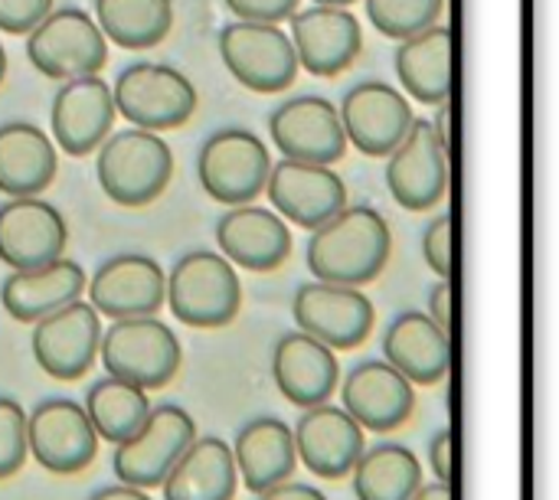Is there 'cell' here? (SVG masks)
Listing matches in <instances>:
<instances>
[{
  "instance_id": "obj_29",
  "label": "cell",
  "mask_w": 559,
  "mask_h": 500,
  "mask_svg": "<svg viewBox=\"0 0 559 500\" xmlns=\"http://www.w3.org/2000/svg\"><path fill=\"white\" fill-rule=\"evenodd\" d=\"M59 174V151L52 138L33 121L0 124V193L39 197Z\"/></svg>"
},
{
  "instance_id": "obj_31",
  "label": "cell",
  "mask_w": 559,
  "mask_h": 500,
  "mask_svg": "<svg viewBox=\"0 0 559 500\" xmlns=\"http://www.w3.org/2000/svg\"><path fill=\"white\" fill-rule=\"evenodd\" d=\"M102 36L121 49H154L174 29V0H95Z\"/></svg>"
},
{
  "instance_id": "obj_28",
  "label": "cell",
  "mask_w": 559,
  "mask_h": 500,
  "mask_svg": "<svg viewBox=\"0 0 559 500\" xmlns=\"http://www.w3.org/2000/svg\"><path fill=\"white\" fill-rule=\"evenodd\" d=\"M229 449H233L239 481L252 495H262L265 488H272L278 481H288L298 465L292 426L275 416H259V419L246 422L236 432V442Z\"/></svg>"
},
{
  "instance_id": "obj_14",
  "label": "cell",
  "mask_w": 559,
  "mask_h": 500,
  "mask_svg": "<svg viewBox=\"0 0 559 500\" xmlns=\"http://www.w3.org/2000/svg\"><path fill=\"white\" fill-rule=\"evenodd\" d=\"M272 200V210L298 226V229H318L334 213H341L347 200V187L341 174L328 164H308V160H275L262 190Z\"/></svg>"
},
{
  "instance_id": "obj_24",
  "label": "cell",
  "mask_w": 559,
  "mask_h": 500,
  "mask_svg": "<svg viewBox=\"0 0 559 500\" xmlns=\"http://www.w3.org/2000/svg\"><path fill=\"white\" fill-rule=\"evenodd\" d=\"M337 357L305 331L285 334L272 350V380L292 406H321L337 390Z\"/></svg>"
},
{
  "instance_id": "obj_36",
  "label": "cell",
  "mask_w": 559,
  "mask_h": 500,
  "mask_svg": "<svg viewBox=\"0 0 559 500\" xmlns=\"http://www.w3.org/2000/svg\"><path fill=\"white\" fill-rule=\"evenodd\" d=\"M452 239L455 236H452V216L449 213H439L423 233V259L439 278L452 275Z\"/></svg>"
},
{
  "instance_id": "obj_27",
  "label": "cell",
  "mask_w": 559,
  "mask_h": 500,
  "mask_svg": "<svg viewBox=\"0 0 559 500\" xmlns=\"http://www.w3.org/2000/svg\"><path fill=\"white\" fill-rule=\"evenodd\" d=\"M383 357L413 386H432L449 373L452 341L426 311H403L383 334Z\"/></svg>"
},
{
  "instance_id": "obj_3",
  "label": "cell",
  "mask_w": 559,
  "mask_h": 500,
  "mask_svg": "<svg viewBox=\"0 0 559 500\" xmlns=\"http://www.w3.org/2000/svg\"><path fill=\"white\" fill-rule=\"evenodd\" d=\"M164 305L187 328H200V331L226 328L242 311L239 272L219 252H210V249L187 252L174 262L167 275Z\"/></svg>"
},
{
  "instance_id": "obj_9",
  "label": "cell",
  "mask_w": 559,
  "mask_h": 500,
  "mask_svg": "<svg viewBox=\"0 0 559 500\" xmlns=\"http://www.w3.org/2000/svg\"><path fill=\"white\" fill-rule=\"evenodd\" d=\"M197 439V422L183 406H157L147 419L115 445L111 468L121 485L134 488H160L164 475L183 455V449Z\"/></svg>"
},
{
  "instance_id": "obj_2",
  "label": "cell",
  "mask_w": 559,
  "mask_h": 500,
  "mask_svg": "<svg viewBox=\"0 0 559 500\" xmlns=\"http://www.w3.org/2000/svg\"><path fill=\"white\" fill-rule=\"evenodd\" d=\"M95 177L115 206L141 210L164 197L174 177L170 144L144 128L111 131L95 147Z\"/></svg>"
},
{
  "instance_id": "obj_33",
  "label": "cell",
  "mask_w": 559,
  "mask_h": 500,
  "mask_svg": "<svg viewBox=\"0 0 559 500\" xmlns=\"http://www.w3.org/2000/svg\"><path fill=\"white\" fill-rule=\"evenodd\" d=\"M82 409H85L95 436L118 445L147 419L151 403H147V390L134 386L128 380H118V377H105L88 386Z\"/></svg>"
},
{
  "instance_id": "obj_7",
  "label": "cell",
  "mask_w": 559,
  "mask_h": 500,
  "mask_svg": "<svg viewBox=\"0 0 559 500\" xmlns=\"http://www.w3.org/2000/svg\"><path fill=\"white\" fill-rule=\"evenodd\" d=\"M272 151L249 128L213 131L197 154V177L210 200L223 206L252 203L269 180Z\"/></svg>"
},
{
  "instance_id": "obj_18",
  "label": "cell",
  "mask_w": 559,
  "mask_h": 500,
  "mask_svg": "<svg viewBox=\"0 0 559 500\" xmlns=\"http://www.w3.org/2000/svg\"><path fill=\"white\" fill-rule=\"evenodd\" d=\"M269 134L282 157L334 167L347 154L337 105L321 95H298L269 115Z\"/></svg>"
},
{
  "instance_id": "obj_43",
  "label": "cell",
  "mask_w": 559,
  "mask_h": 500,
  "mask_svg": "<svg viewBox=\"0 0 559 500\" xmlns=\"http://www.w3.org/2000/svg\"><path fill=\"white\" fill-rule=\"evenodd\" d=\"M409 500H452V488L449 481H429V485H419Z\"/></svg>"
},
{
  "instance_id": "obj_41",
  "label": "cell",
  "mask_w": 559,
  "mask_h": 500,
  "mask_svg": "<svg viewBox=\"0 0 559 500\" xmlns=\"http://www.w3.org/2000/svg\"><path fill=\"white\" fill-rule=\"evenodd\" d=\"M439 328H452V285L449 278H442L432 291H429V311H426Z\"/></svg>"
},
{
  "instance_id": "obj_39",
  "label": "cell",
  "mask_w": 559,
  "mask_h": 500,
  "mask_svg": "<svg viewBox=\"0 0 559 500\" xmlns=\"http://www.w3.org/2000/svg\"><path fill=\"white\" fill-rule=\"evenodd\" d=\"M429 465L439 481L452 478V432L449 429H439L436 439L429 442Z\"/></svg>"
},
{
  "instance_id": "obj_5",
  "label": "cell",
  "mask_w": 559,
  "mask_h": 500,
  "mask_svg": "<svg viewBox=\"0 0 559 500\" xmlns=\"http://www.w3.org/2000/svg\"><path fill=\"white\" fill-rule=\"evenodd\" d=\"M26 59L39 75L52 82L98 75L108 62V39L88 10L52 7L26 33Z\"/></svg>"
},
{
  "instance_id": "obj_19",
  "label": "cell",
  "mask_w": 559,
  "mask_h": 500,
  "mask_svg": "<svg viewBox=\"0 0 559 500\" xmlns=\"http://www.w3.org/2000/svg\"><path fill=\"white\" fill-rule=\"evenodd\" d=\"M88 305L111 321L121 318H151L164 308L167 275L164 269L141 252H121L105 259L95 275L85 282Z\"/></svg>"
},
{
  "instance_id": "obj_32",
  "label": "cell",
  "mask_w": 559,
  "mask_h": 500,
  "mask_svg": "<svg viewBox=\"0 0 559 500\" xmlns=\"http://www.w3.org/2000/svg\"><path fill=\"white\" fill-rule=\"evenodd\" d=\"M350 475L357 500H409L423 485V462L413 449L386 442L364 449Z\"/></svg>"
},
{
  "instance_id": "obj_10",
  "label": "cell",
  "mask_w": 559,
  "mask_h": 500,
  "mask_svg": "<svg viewBox=\"0 0 559 500\" xmlns=\"http://www.w3.org/2000/svg\"><path fill=\"white\" fill-rule=\"evenodd\" d=\"M386 187L396 206L429 213L449 193V144L436 134L429 118H416L403 141L383 157Z\"/></svg>"
},
{
  "instance_id": "obj_30",
  "label": "cell",
  "mask_w": 559,
  "mask_h": 500,
  "mask_svg": "<svg viewBox=\"0 0 559 500\" xmlns=\"http://www.w3.org/2000/svg\"><path fill=\"white\" fill-rule=\"evenodd\" d=\"M239 472L233 449L216 436H197L164 475V500H233Z\"/></svg>"
},
{
  "instance_id": "obj_38",
  "label": "cell",
  "mask_w": 559,
  "mask_h": 500,
  "mask_svg": "<svg viewBox=\"0 0 559 500\" xmlns=\"http://www.w3.org/2000/svg\"><path fill=\"white\" fill-rule=\"evenodd\" d=\"M236 20H262V23H282L288 20L301 0H223Z\"/></svg>"
},
{
  "instance_id": "obj_23",
  "label": "cell",
  "mask_w": 559,
  "mask_h": 500,
  "mask_svg": "<svg viewBox=\"0 0 559 500\" xmlns=\"http://www.w3.org/2000/svg\"><path fill=\"white\" fill-rule=\"evenodd\" d=\"M341 403V409H347L360 422V429L390 432L409 419L416 393L413 383L386 360H364L344 377Z\"/></svg>"
},
{
  "instance_id": "obj_37",
  "label": "cell",
  "mask_w": 559,
  "mask_h": 500,
  "mask_svg": "<svg viewBox=\"0 0 559 500\" xmlns=\"http://www.w3.org/2000/svg\"><path fill=\"white\" fill-rule=\"evenodd\" d=\"M52 7L56 0H0V33L26 36Z\"/></svg>"
},
{
  "instance_id": "obj_42",
  "label": "cell",
  "mask_w": 559,
  "mask_h": 500,
  "mask_svg": "<svg viewBox=\"0 0 559 500\" xmlns=\"http://www.w3.org/2000/svg\"><path fill=\"white\" fill-rule=\"evenodd\" d=\"M88 500H151L144 488H134V485H108L102 491H95Z\"/></svg>"
},
{
  "instance_id": "obj_6",
  "label": "cell",
  "mask_w": 559,
  "mask_h": 500,
  "mask_svg": "<svg viewBox=\"0 0 559 500\" xmlns=\"http://www.w3.org/2000/svg\"><path fill=\"white\" fill-rule=\"evenodd\" d=\"M98 357L108 377L128 380L141 390L167 386L183 360L177 334L157 314L111 321L98 337Z\"/></svg>"
},
{
  "instance_id": "obj_4",
  "label": "cell",
  "mask_w": 559,
  "mask_h": 500,
  "mask_svg": "<svg viewBox=\"0 0 559 500\" xmlns=\"http://www.w3.org/2000/svg\"><path fill=\"white\" fill-rule=\"evenodd\" d=\"M115 111L131 121V128H144L154 134L183 128L197 108V85L167 62H134L118 72L111 85Z\"/></svg>"
},
{
  "instance_id": "obj_35",
  "label": "cell",
  "mask_w": 559,
  "mask_h": 500,
  "mask_svg": "<svg viewBox=\"0 0 559 500\" xmlns=\"http://www.w3.org/2000/svg\"><path fill=\"white\" fill-rule=\"evenodd\" d=\"M26 455V413L16 400L0 396V481L16 475Z\"/></svg>"
},
{
  "instance_id": "obj_45",
  "label": "cell",
  "mask_w": 559,
  "mask_h": 500,
  "mask_svg": "<svg viewBox=\"0 0 559 500\" xmlns=\"http://www.w3.org/2000/svg\"><path fill=\"white\" fill-rule=\"evenodd\" d=\"M3 79H7V49L0 43V85H3Z\"/></svg>"
},
{
  "instance_id": "obj_20",
  "label": "cell",
  "mask_w": 559,
  "mask_h": 500,
  "mask_svg": "<svg viewBox=\"0 0 559 500\" xmlns=\"http://www.w3.org/2000/svg\"><path fill=\"white\" fill-rule=\"evenodd\" d=\"M66 216L39 197H7L0 203V262L13 269H36L66 252Z\"/></svg>"
},
{
  "instance_id": "obj_17",
  "label": "cell",
  "mask_w": 559,
  "mask_h": 500,
  "mask_svg": "<svg viewBox=\"0 0 559 500\" xmlns=\"http://www.w3.org/2000/svg\"><path fill=\"white\" fill-rule=\"evenodd\" d=\"M115 98L102 75H79L59 82L49 108V128L56 151L69 157H88L115 131Z\"/></svg>"
},
{
  "instance_id": "obj_11",
  "label": "cell",
  "mask_w": 559,
  "mask_h": 500,
  "mask_svg": "<svg viewBox=\"0 0 559 500\" xmlns=\"http://www.w3.org/2000/svg\"><path fill=\"white\" fill-rule=\"evenodd\" d=\"M292 314L298 331L328 344L331 350H357L373 331V301L354 288L337 282H305L295 291Z\"/></svg>"
},
{
  "instance_id": "obj_26",
  "label": "cell",
  "mask_w": 559,
  "mask_h": 500,
  "mask_svg": "<svg viewBox=\"0 0 559 500\" xmlns=\"http://www.w3.org/2000/svg\"><path fill=\"white\" fill-rule=\"evenodd\" d=\"M85 272L79 262L59 255L36 269H13L0 282V305L20 324H36L39 318L52 314L56 308L82 298Z\"/></svg>"
},
{
  "instance_id": "obj_25",
  "label": "cell",
  "mask_w": 559,
  "mask_h": 500,
  "mask_svg": "<svg viewBox=\"0 0 559 500\" xmlns=\"http://www.w3.org/2000/svg\"><path fill=\"white\" fill-rule=\"evenodd\" d=\"M452 59L455 36L442 23H432L400 39L393 52V69L403 85V95L429 108L445 105L452 98Z\"/></svg>"
},
{
  "instance_id": "obj_16",
  "label": "cell",
  "mask_w": 559,
  "mask_h": 500,
  "mask_svg": "<svg viewBox=\"0 0 559 500\" xmlns=\"http://www.w3.org/2000/svg\"><path fill=\"white\" fill-rule=\"evenodd\" d=\"M98 337H102V314L88 301L75 298L33 324L29 347H33V360L46 377L72 383L85 377V370L95 364Z\"/></svg>"
},
{
  "instance_id": "obj_44",
  "label": "cell",
  "mask_w": 559,
  "mask_h": 500,
  "mask_svg": "<svg viewBox=\"0 0 559 500\" xmlns=\"http://www.w3.org/2000/svg\"><path fill=\"white\" fill-rule=\"evenodd\" d=\"M311 3H324V7H354L357 0H311Z\"/></svg>"
},
{
  "instance_id": "obj_8",
  "label": "cell",
  "mask_w": 559,
  "mask_h": 500,
  "mask_svg": "<svg viewBox=\"0 0 559 500\" xmlns=\"http://www.w3.org/2000/svg\"><path fill=\"white\" fill-rule=\"evenodd\" d=\"M219 59L229 75L259 95L285 92L298 75V56L282 23L233 20L219 29Z\"/></svg>"
},
{
  "instance_id": "obj_21",
  "label": "cell",
  "mask_w": 559,
  "mask_h": 500,
  "mask_svg": "<svg viewBox=\"0 0 559 500\" xmlns=\"http://www.w3.org/2000/svg\"><path fill=\"white\" fill-rule=\"evenodd\" d=\"M216 246L246 272H275L292 255V229L272 206L239 203L216 219Z\"/></svg>"
},
{
  "instance_id": "obj_1",
  "label": "cell",
  "mask_w": 559,
  "mask_h": 500,
  "mask_svg": "<svg viewBox=\"0 0 559 500\" xmlns=\"http://www.w3.org/2000/svg\"><path fill=\"white\" fill-rule=\"evenodd\" d=\"M393 252L390 223L367 203H347L328 223L311 229L305 262L318 282L370 285L383 275Z\"/></svg>"
},
{
  "instance_id": "obj_15",
  "label": "cell",
  "mask_w": 559,
  "mask_h": 500,
  "mask_svg": "<svg viewBox=\"0 0 559 500\" xmlns=\"http://www.w3.org/2000/svg\"><path fill=\"white\" fill-rule=\"evenodd\" d=\"M26 452L52 475H75L98 455V436L82 403L56 396L26 416Z\"/></svg>"
},
{
  "instance_id": "obj_12",
  "label": "cell",
  "mask_w": 559,
  "mask_h": 500,
  "mask_svg": "<svg viewBox=\"0 0 559 500\" xmlns=\"http://www.w3.org/2000/svg\"><path fill=\"white\" fill-rule=\"evenodd\" d=\"M288 39L295 46L298 69L314 79H337L364 49V29L350 7H298L288 16Z\"/></svg>"
},
{
  "instance_id": "obj_13",
  "label": "cell",
  "mask_w": 559,
  "mask_h": 500,
  "mask_svg": "<svg viewBox=\"0 0 559 500\" xmlns=\"http://www.w3.org/2000/svg\"><path fill=\"white\" fill-rule=\"evenodd\" d=\"M337 115L344 124L347 147H357L364 157L377 160H383L416 121L413 102L403 95V88L380 79H367L347 88Z\"/></svg>"
},
{
  "instance_id": "obj_40",
  "label": "cell",
  "mask_w": 559,
  "mask_h": 500,
  "mask_svg": "<svg viewBox=\"0 0 559 500\" xmlns=\"http://www.w3.org/2000/svg\"><path fill=\"white\" fill-rule=\"evenodd\" d=\"M259 500H328L324 491H318L314 485H301V481H278L272 488H265Z\"/></svg>"
},
{
  "instance_id": "obj_22",
  "label": "cell",
  "mask_w": 559,
  "mask_h": 500,
  "mask_svg": "<svg viewBox=\"0 0 559 500\" xmlns=\"http://www.w3.org/2000/svg\"><path fill=\"white\" fill-rule=\"evenodd\" d=\"M295 439V455L298 462L328 481H337L344 475H350V468L357 465L364 445V429L360 422L341 409V406H308L305 416L298 419V426L292 429Z\"/></svg>"
},
{
  "instance_id": "obj_34",
  "label": "cell",
  "mask_w": 559,
  "mask_h": 500,
  "mask_svg": "<svg viewBox=\"0 0 559 500\" xmlns=\"http://www.w3.org/2000/svg\"><path fill=\"white\" fill-rule=\"evenodd\" d=\"M370 23L390 36V39H406L432 23H439L445 0H364Z\"/></svg>"
}]
</instances>
